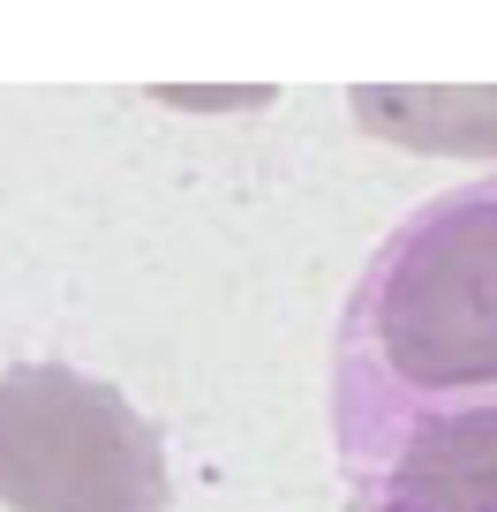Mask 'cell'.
Returning a JSON list of instances; mask_svg holds the SVG:
<instances>
[{
	"label": "cell",
	"mask_w": 497,
	"mask_h": 512,
	"mask_svg": "<svg viewBox=\"0 0 497 512\" xmlns=\"http://www.w3.org/2000/svg\"><path fill=\"white\" fill-rule=\"evenodd\" d=\"M339 460L362 467L407 422L497 407V174L422 204L339 324Z\"/></svg>",
	"instance_id": "6da1fadb"
},
{
	"label": "cell",
	"mask_w": 497,
	"mask_h": 512,
	"mask_svg": "<svg viewBox=\"0 0 497 512\" xmlns=\"http://www.w3.org/2000/svg\"><path fill=\"white\" fill-rule=\"evenodd\" d=\"M0 505L8 512H166L159 422L68 362L0 369Z\"/></svg>",
	"instance_id": "7a4b0ae2"
},
{
	"label": "cell",
	"mask_w": 497,
	"mask_h": 512,
	"mask_svg": "<svg viewBox=\"0 0 497 512\" xmlns=\"http://www.w3.org/2000/svg\"><path fill=\"white\" fill-rule=\"evenodd\" d=\"M369 512H497V407L407 422L354 467Z\"/></svg>",
	"instance_id": "3957f363"
}]
</instances>
